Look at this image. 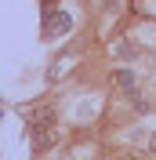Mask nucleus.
I'll use <instances>...</instances> for the list:
<instances>
[{"label":"nucleus","instance_id":"nucleus-1","mask_svg":"<svg viewBox=\"0 0 156 160\" xmlns=\"http://www.w3.org/2000/svg\"><path fill=\"white\" fill-rule=\"evenodd\" d=\"M69 26H73V15H66V11H51V18L44 22V37H58V33H66Z\"/></svg>","mask_w":156,"mask_h":160},{"label":"nucleus","instance_id":"nucleus-2","mask_svg":"<svg viewBox=\"0 0 156 160\" xmlns=\"http://www.w3.org/2000/svg\"><path fill=\"white\" fill-rule=\"evenodd\" d=\"M116 84H120V88H134V77H131L127 69H120L116 73Z\"/></svg>","mask_w":156,"mask_h":160}]
</instances>
